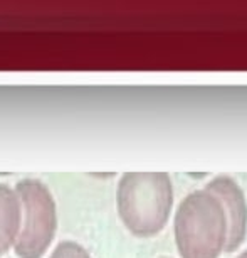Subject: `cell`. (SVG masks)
Returning a JSON list of instances; mask_svg holds the SVG:
<instances>
[{"label":"cell","mask_w":247,"mask_h":258,"mask_svg":"<svg viewBox=\"0 0 247 258\" xmlns=\"http://www.w3.org/2000/svg\"><path fill=\"white\" fill-rule=\"evenodd\" d=\"M116 206L135 236L150 238L167 226L173 209V184L167 172H127L119 177Z\"/></svg>","instance_id":"1"},{"label":"cell","mask_w":247,"mask_h":258,"mask_svg":"<svg viewBox=\"0 0 247 258\" xmlns=\"http://www.w3.org/2000/svg\"><path fill=\"white\" fill-rule=\"evenodd\" d=\"M173 235L182 258H219L229 235L220 201L205 187L187 194L175 211Z\"/></svg>","instance_id":"2"},{"label":"cell","mask_w":247,"mask_h":258,"mask_svg":"<svg viewBox=\"0 0 247 258\" xmlns=\"http://www.w3.org/2000/svg\"><path fill=\"white\" fill-rule=\"evenodd\" d=\"M16 191L24 214L16 240V253L22 258H39L49 248L56 235V201L49 187L34 177L21 179Z\"/></svg>","instance_id":"3"},{"label":"cell","mask_w":247,"mask_h":258,"mask_svg":"<svg viewBox=\"0 0 247 258\" xmlns=\"http://www.w3.org/2000/svg\"><path fill=\"white\" fill-rule=\"evenodd\" d=\"M219 199L227 216V245L225 251H235L247 235V199L242 187L230 176H215L203 186Z\"/></svg>","instance_id":"4"},{"label":"cell","mask_w":247,"mask_h":258,"mask_svg":"<svg viewBox=\"0 0 247 258\" xmlns=\"http://www.w3.org/2000/svg\"><path fill=\"white\" fill-rule=\"evenodd\" d=\"M22 220V206L16 189L0 182V256L17 240Z\"/></svg>","instance_id":"5"},{"label":"cell","mask_w":247,"mask_h":258,"mask_svg":"<svg viewBox=\"0 0 247 258\" xmlns=\"http://www.w3.org/2000/svg\"><path fill=\"white\" fill-rule=\"evenodd\" d=\"M49 258H93L88 253L84 246L79 245L77 241L72 240H64L57 243L54 251L51 253Z\"/></svg>","instance_id":"6"},{"label":"cell","mask_w":247,"mask_h":258,"mask_svg":"<svg viewBox=\"0 0 247 258\" xmlns=\"http://www.w3.org/2000/svg\"><path fill=\"white\" fill-rule=\"evenodd\" d=\"M237 258H247V250H244V251H242V253H240V255H239V256H237Z\"/></svg>","instance_id":"7"},{"label":"cell","mask_w":247,"mask_h":258,"mask_svg":"<svg viewBox=\"0 0 247 258\" xmlns=\"http://www.w3.org/2000/svg\"><path fill=\"white\" fill-rule=\"evenodd\" d=\"M162 258H167V256H162Z\"/></svg>","instance_id":"8"}]
</instances>
